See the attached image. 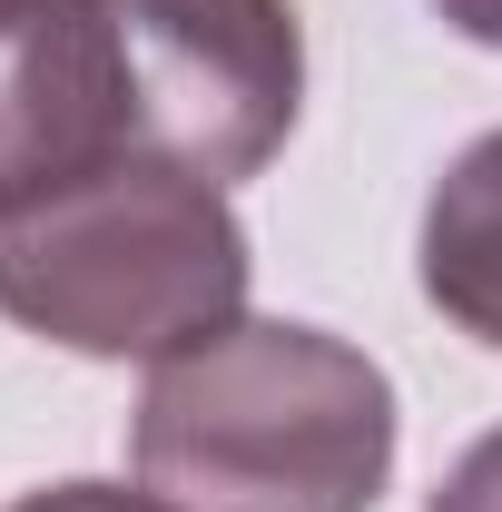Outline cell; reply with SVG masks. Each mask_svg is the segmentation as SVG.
Instances as JSON below:
<instances>
[{
	"label": "cell",
	"mask_w": 502,
	"mask_h": 512,
	"mask_svg": "<svg viewBox=\"0 0 502 512\" xmlns=\"http://www.w3.org/2000/svg\"><path fill=\"white\" fill-rule=\"evenodd\" d=\"M128 453L178 512H375L394 384L325 325L237 316L148 365Z\"/></svg>",
	"instance_id": "obj_1"
},
{
	"label": "cell",
	"mask_w": 502,
	"mask_h": 512,
	"mask_svg": "<svg viewBox=\"0 0 502 512\" xmlns=\"http://www.w3.org/2000/svg\"><path fill=\"white\" fill-rule=\"evenodd\" d=\"M247 227L168 158H109L0 207V316L69 355H178L247 316Z\"/></svg>",
	"instance_id": "obj_2"
},
{
	"label": "cell",
	"mask_w": 502,
	"mask_h": 512,
	"mask_svg": "<svg viewBox=\"0 0 502 512\" xmlns=\"http://www.w3.org/2000/svg\"><path fill=\"white\" fill-rule=\"evenodd\" d=\"M128 60L138 158H168L207 188L256 178L306 99L296 0H109Z\"/></svg>",
	"instance_id": "obj_3"
},
{
	"label": "cell",
	"mask_w": 502,
	"mask_h": 512,
	"mask_svg": "<svg viewBox=\"0 0 502 512\" xmlns=\"http://www.w3.org/2000/svg\"><path fill=\"white\" fill-rule=\"evenodd\" d=\"M138 158L109 0H0V207Z\"/></svg>",
	"instance_id": "obj_4"
},
{
	"label": "cell",
	"mask_w": 502,
	"mask_h": 512,
	"mask_svg": "<svg viewBox=\"0 0 502 512\" xmlns=\"http://www.w3.org/2000/svg\"><path fill=\"white\" fill-rule=\"evenodd\" d=\"M424 296L502 355V128L473 138L424 197Z\"/></svg>",
	"instance_id": "obj_5"
},
{
	"label": "cell",
	"mask_w": 502,
	"mask_h": 512,
	"mask_svg": "<svg viewBox=\"0 0 502 512\" xmlns=\"http://www.w3.org/2000/svg\"><path fill=\"white\" fill-rule=\"evenodd\" d=\"M424 512H502V434H483V444L463 453V463L434 483V503H424Z\"/></svg>",
	"instance_id": "obj_6"
},
{
	"label": "cell",
	"mask_w": 502,
	"mask_h": 512,
	"mask_svg": "<svg viewBox=\"0 0 502 512\" xmlns=\"http://www.w3.org/2000/svg\"><path fill=\"white\" fill-rule=\"evenodd\" d=\"M10 512H178V503H158L148 483L128 493V483H50V493H20Z\"/></svg>",
	"instance_id": "obj_7"
},
{
	"label": "cell",
	"mask_w": 502,
	"mask_h": 512,
	"mask_svg": "<svg viewBox=\"0 0 502 512\" xmlns=\"http://www.w3.org/2000/svg\"><path fill=\"white\" fill-rule=\"evenodd\" d=\"M443 20L463 30V40H483V50H502V0H434Z\"/></svg>",
	"instance_id": "obj_8"
}]
</instances>
